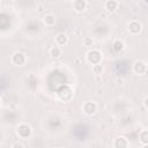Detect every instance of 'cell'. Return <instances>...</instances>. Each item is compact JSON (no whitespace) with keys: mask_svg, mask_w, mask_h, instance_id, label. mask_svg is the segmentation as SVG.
Wrapping results in <instances>:
<instances>
[{"mask_svg":"<svg viewBox=\"0 0 148 148\" xmlns=\"http://www.w3.org/2000/svg\"><path fill=\"white\" fill-rule=\"evenodd\" d=\"M31 133V127L25 125V124H22L18 126L17 128V134L21 136V138H28Z\"/></svg>","mask_w":148,"mask_h":148,"instance_id":"cell-1","label":"cell"},{"mask_svg":"<svg viewBox=\"0 0 148 148\" xmlns=\"http://www.w3.org/2000/svg\"><path fill=\"white\" fill-rule=\"evenodd\" d=\"M87 58H88V61L91 62V64H92V59H95V65H96V64H98L99 60H101V53H99L98 51H95V50H94V51L88 52Z\"/></svg>","mask_w":148,"mask_h":148,"instance_id":"cell-2","label":"cell"},{"mask_svg":"<svg viewBox=\"0 0 148 148\" xmlns=\"http://www.w3.org/2000/svg\"><path fill=\"white\" fill-rule=\"evenodd\" d=\"M128 31H130L131 34H133V35L139 34V32L141 31V24H140L139 22H136V21L131 22V23L128 24Z\"/></svg>","mask_w":148,"mask_h":148,"instance_id":"cell-3","label":"cell"},{"mask_svg":"<svg viewBox=\"0 0 148 148\" xmlns=\"http://www.w3.org/2000/svg\"><path fill=\"white\" fill-rule=\"evenodd\" d=\"M12 61L14 62V64H16V65H23L24 64V61H25V57H24V54H22V53H15L14 56H13V58H12Z\"/></svg>","mask_w":148,"mask_h":148,"instance_id":"cell-4","label":"cell"},{"mask_svg":"<svg viewBox=\"0 0 148 148\" xmlns=\"http://www.w3.org/2000/svg\"><path fill=\"white\" fill-rule=\"evenodd\" d=\"M114 148H127V141L125 138H117L113 142Z\"/></svg>","mask_w":148,"mask_h":148,"instance_id":"cell-5","label":"cell"},{"mask_svg":"<svg viewBox=\"0 0 148 148\" xmlns=\"http://www.w3.org/2000/svg\"><path fill=\"white\" fill-rule=\"evenodd\" d=\"M84 112L87 113V114H92L95 111H96V105H95V103H92V102H88V103H86L84 104Z\"/></svg>","mask_w":148,"mask_h":148,"instance_id":"cell-6","label":"cell"},{"mask_svg":"<svg viewBox=\"0 0 148 148\" xmlns=\"http://www.w3.org/2000/svg\"><path fill=\"white\" fill-rule=\"evenodd\" d=\"M104 6H105V9H108L109 12H113L118 7V2L114 0H109L104 3Z\"/></svg>","mask_w":148,"mask_h":148,"instance_id":"cell-7","label":"cell"},{"mask_svg":"<svg viewBox=\"0 0 148 148\" xmlns=\"http://www.w3.org/2000/svg\"><path fill=\"white\" fill-rule=\"evenodd\" d=\"M146 71V65L141 61H138L134 64V72L135 73H139V74H142L143 72Z\"/></svg>","mask_w":148,"mask_h":148,"instance_id":"cell-8","label":"cell"},{"mask_svg":"<svg viewBox=\"0 0 148 148\" xmlns=\"http://www.w3.org/2000/svg\"><path fill=\"white\" fill-rule=\"evenodd\" d=\"M56 40H57V45H58V46H61V45H65V44L67 43L68 38H67V36H66L65 34H59V35L57 36Z\"/></svg>","mask_w":148,"mask_h":148,"instance_id":"cell-9","label":"cell"},{"mask_svg":"<svg viewBox=\"0 0 148 148\" xmlns=\"http://www.w3.org/2000/svg\"><path fill=\"white\" fill-rule=\"evenodd\" d=\"M60 54H61V50H60V47H59L58 45L51 47V50H50V56H51V57H53V58H58Z\"/></svg>","mask_w":148,"mask_h":148,"instance_id":"cell-10","label":"cell"},{"mask_svg":"<svg viewBox=\"0 0 148 148\" xmlns=\"http://www.w3.org/2000/svg\"><path fill=\"white\" fill-rule=\"evenodd\" d=\"M86 6H87L86 1H76V2H74V7H75V9H76L77 12H82V10H84Z\"/></svg>","mask_w":148,"mask_h":148,"instance_id":"cell-11","label":"cell"},{"mask_svg":"<svg viewBox=\"0 0 148 148\" xmlns=\"http://www.w3.org/2000/svg\"><path fill=\"white\" fill-rule=\"evenodd\" d=\"M44 22H45L47 25H52V24H54V22H56L54 16H53V15H46V16L44 17Z\"/></svg>","mask_w":148,"mask_h":148,"instance_id":"cell-12","label":"cell"},{"mask_svg":"<svg viewBox=\"0 0 148 148\" xmlns=\"http://www.w3.org/2000/svg\"><path fill=\"white\" fill-rule=\"evenodd\" d=\"M140 141L145 145H148V131H143L140 134Z\"/></svg>","mask_w":148,"mask_h":148,"instance_id":"cell-13","label":"cell"},{"mask_svg":"<svg viewBox=\"0 0 148 148\" xmlns=\"http://www.w3.org/2000/svg\"><path fill=\"white\" fill-rule=\"evenodd\" d=\"M123 47H124L123 42H120V40H116V42H114V44H113V49H114L117 52L121 51V50H123Z\"/></svg>","mask_w":148,"mask_h":148,"instance_id":"cell-14","label":"cell"},{"mask_svg":"<svg viewBox=\"0 0 148 148\" xmlns=\"http://www.w3.org/2000/svg\"><path fill=\"white\" fill-rule=\"evenodd\" d=\"M13 148H23V146H22L21 143H18V142H17V143H15V145L13 146Z\"/></svg>","mask_w":148,"mask_h":148,"instance_id":"cell-15","label":"cell"},{"mask_svg":"<svg viewBox=\"0 0 148 148\" xmlns=\"http://www.w3.org/2000/svg\"><path fill=\"white\" fill-rule=\"evenodd\" d=\"M145 105H146V106L148 108V97H147V98L145 99Z\"/></svg>","mask_w":148,"mask_h":148,"instance_id":"cell-16","label":"cell"},{"mask_svg":"<svg viewBox=\"0 0 148 148\" xmlns=\"http://www.w3.org/2000/svg\"><path fill=\"white\" fill-rule=\"evenodd\" d=\"M142 148H148V145H146V146H143Z\"/></svg>","mask_w":148,"mask_h":148,"instance_id":"cell-17","label":"cell"}]
</instances>
